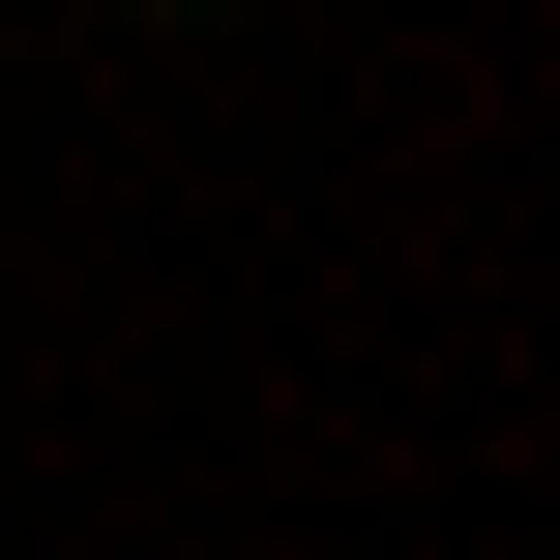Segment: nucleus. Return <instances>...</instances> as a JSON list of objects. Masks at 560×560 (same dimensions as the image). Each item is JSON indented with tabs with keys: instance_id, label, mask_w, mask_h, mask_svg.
I'll use <instances>...</instances> for the list:
<instances>
[{
	"instance_id": "nucleus-1",
	"label": "nucleus",
	"mask_w": 560,
	"mask_h": 560,
	"mask_svg": "<svg viewBox=\"0 0 560 560\" xmlns=\"http://www.w3.org/2000/svg\"><path fill=\"white\" fill-rule=\"evenodd\" d=\"M148 30H207V0H148Z\"/></svg>"
}]
</instances>
